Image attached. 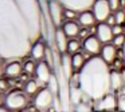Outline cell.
<instances>
[{"label":"cell","mask_w":125,"mask_h":112,"mask_svg":"<svg viewBox=\"0 0 125 112\" xmlns=\"http://www.w3.org/2000/svg\"><path fill=\"white\" fill-rule=\"evenodd\" d=\"M124 85V79L122 73L118 71H112V89L113 91H120Z\"/></svg>","instance_id":"19"},{"label":"cell","mask_w":125,"mask_h":112,"mask_svg":"<svg viewBox=\"0 0 125 112\" xmlns=\"http://www.w3.org/2000/svg\"><path fill=\"white\" fill-rule=\"evenodd\" d=\"M93 108L95 112H110L116 111L118 108V103H117V96L114 93H108L106 96H104L102 99H100L98 101L93 103Z\"/></svg>","instance_id":"5"},{"label":"cell","mask_w":125,"mask_h":112,"mask_svg":"<svg viewBox=\"0 0 125 112\" xmlns=\"http://www.w3.org/2000/svg\"><path fill=\"white\" fill-rule=\"evenodd\" d=\"M110 112H121V111H118V109H116V111H110Z\"/></svg>","instance_id":"37"},{"label":"cell","mask_w":125,"mask_h":112,"mask_svg":"<svg viewBox=\"0 0 125 112\" xmlns=\"http://www.w3.org/2000/svg\"><path fill=\"white\" fill-rule=\"evenodd\" d=\"M23 71L26 73H34L36 71V64L34 60H27L24 64H23Z\"/></svg>","instance_id":"25"},{"label":"cell","mask_w":125,"mask_h":112,"mask_svg":"<svg viewBox=\"0 0 125 112\" xmlns=\"http://www.w3.org/2000/svg\"><path fill=\"white\" fill-rule=\"evenodd\" d=\"M24 92L27 95H36L39 92V84L36 80H28L24 84Z\"/></svg>","instance_id":"21"},{"label":"cell","mask_w":125,"mask_h":112,"mask_svg":"<svg viewBox=\"0 0 125 112\" xmlns=\"http://www.w3.org/2000/svg\"><path fill=\"white\" fill-rule=\"evenodd\" d=\"M0 112H11V111H8V109L4 108V107H0Z\"/></svg>","instance_id":"34"},{"label":"cell","mask_w":125,"mask_h":112,"mask_svg":"<svg viewBox=\"0 0 125 112\" xmlns=\"http://www.w3.org/2000/svg\"><path fill=\"white\" fill-rule=\"evenodd\" d=\"M59 65H61V69H62L63 76L70 81L74 76V73H73L74 67H73V61H71V56H69V53H62L61 55Z\"/></svg>","instance_id":"12"},{"label":"cell","mask_w":125,"mask_h":112,"mask_svg":"<svg viewBox=\"0 0 125 112\" xmlns=\"http://www.w3.org/2000/svg\"><path fill=\"white\" fill-rule=\"evenodd\" d=\"M19 112H30L28 109H23V111H19Z\"/></svg>","instance_id":"36"},{"label":"cell","mask_w":125,"mask_h":112,"mask_svg":"<svg viewBox=\"0 0 125 112\" xmlns=\"http://www.w3.org/2000/svg\"><path fill=\"white\" fill-rule=\"evenodd\" d=\"M23 71V65L20 64L19 60H12L6 65V76L8 77H18Z\"/></svg>","instance_id":"15"},{"label":"cell","mask_w":125,"mask_h":112,"mask_svg":"<svg viewBox=\"0 0 125 112\" xmlns=\"http://www.w3.org/2000/svg\"><path fill=\"white\" fill-rule=\"evenodd\" d=\"M79 87L83 97L95 103L112 92V71L101 56H92L78 71Z\"/></svg>","instance_id":"2"},{"label":"cell","mask_w":125,"mask_h":112,"mask_svg":"<svg viewBox=\"0 0 125 112\" xmlns=\"http://www.w3.org/2000/svg\"><path fill=\"white\" fill-rule=\"evenodd\" d=\"M78 21L82 27H92L94 25L95 20L94 15H93L92 11H83V12H79V16H78Z\"/></svg>","instance_id":"18"},{"label":"cell","mask_w":125,"mask_h":112,"mask_svg":"<svg viewBox=\"0 0 125 112\" xmlns=\"http://www.w3.org/2000/svg\"><path fill=\"white\" fill-rule=\"evenodd\" d=\"M106 24H109L110 27H113V25H116V19H114V15H110L108 17V20L105 21Z\"/></svg>","instance_id":"31"},{"label":"cell","mask_w":125,"mask_h":112,"mask_svg":"<svg viewBox=\"0 0 125 112\" xmlns=\"http://www.w3.org/2000/svg\"><path fill=\"white\" fill-rule=\"evenodd\" d=\"M74 111L75 112H95L94 108H93V104L90 103V101H87V100L81 101V103L74 108Z\"/></svg>","instance_id":"22"},{"label":"cell","mask_w":125,"mask_h":112,"mask_svg":"<svg viewBox=\"0 0 125 112\" xmlns=\"http://www.w3.org/2000/svg\"><path fill=\"white\" fill-rule=\"evenodd\" d=\"M112 44L114 45L116 48H124L125 45V35H117V36L113 37V40H112Z\"/></svg>","instance_id":"24"},{"label":"cell","mask_w":125,"mask_h":112,"mask_svg":"<svg viewBox=\"0 0 125 112\" xmlns=\"http://www.w3.org/2000/svg\"><path fill=\"white\" fill-rule=\"evenodd\" d=\"M62 29L67 37H73L74 39L79 33V24L74 20H66L62 25Z\"/></svg>","instance_id":"16"},{"label":"cell","mask_w":125,"mask_h":112,"mask_svg":"<svg viewBox=\"0 0 125 112\" xmlns=\"http://www.w3.org/2000/svg\"><path fill=\"white\" fill-rule=\"evenodd\" d=\"M28 104V95L24 91L15 89L7 93L4 105L8 111H23Z\"/></svg>","instance_id":"3"},{"label":"cell","mask_w":125,"mask_h":112,"mask_svg":"<svg viewBox=\"0 0 125 112\" xmlns=\"http://www.w3.org/2000/svg\"><path fill=\"white\" fill-rule=\"evenodd\" d=\"M47 1H51V0H47Z\"/></svg>","instance_id":"38"},{"label":"cell","mask_w":125,"mask_h":112,"mask_svg":"<svg viewBox=\"0 0 125 112\" xmlns=\"http://www.w3.org/2000/svg\"><path fill=\"white\" fill-rule=\"evenodd\" d=\"M83 49H85V52L89 53V55L97 56L98 53L101 52V49H102V47H101V41L98 40L97 36L90 35V36H87L86 39L83 40Z\"/></svg>","instance_id":"11"},{"label":"cell","mask_w":125,"mask_h":112,"mask_svg":"<svg viewBox=\"0 0 125 112\" xmlns=\"http://www.w3.org/2000/svg\"><path fill=\"white\" fill-rule=\"evenodd\" d=\"M114 19H116V24L118 25H125V11L124 9H118L117 12H114Z\"/></svg>","instance_id":"26"},{"label":"cell","mask_w":125,"mask_h":112,"mask_svg":"<svg viewBox=\"0 0 125 112\" xmlns=\"http://www.w3.org/2000/svg\"><path fill=\"white\" fill-rule=\"evenodd\" d=\"M54 40H55V45H57L58 52H61V55L67 53L69 37L66 36V33L63 32L62 28H57V31L54 32Z\"/></svg>","instance_id":"13"},{"label":"cell","mask_w":125,"mask_h":112,"mask_svg":"<svg viewBox=\"0 0 125 112\" xmlns=\"http://www.w3.org/2000/svg\"><path fill=\"white\" fill-rule=\"evenodd\" d=\"M75 11H73V9H66L65 8V16L67 17V20H73L74 17H75Z\"/></svg>","instance_id":"30"},{"label":"cell","mask_w":125,"mask_h":112,"mask_svg":"<svg viewBox=\"0 0 125 112\" xmlns=\"http://www.w3.org/2000/svg\"><path fill=\"white\" fill-rule=\"evenodd\" d=\"M35 76H36V80L39 83H42V84H49L52 73H51V69H50V65L47 61H41L39 64H36Z\"/></svg>","instance_id":"9"},{"label":"cell","mask_w":125,"mask_h":112,"mask_svg":"<svg viewBox=\"0 0 125 112\" xmlns=\"http://www.w3.org/2000/svg\"><path fill=\"white\" fill-rule=\"evenodd\" d=\"M46 49L47 48L44 47V44L42 41H36L35 44L32 45V48H31L30 53L31 56H32V60H36V61H41L42 59L46 56Z\"/></svg>","instance_id":"17"},{"label":"cell","mask_w":125,"mask_h":112,"mask_svg":"<svg viewBox=\"0 0 125 112\" xmlns=\"http://www.w3.org/2000/svg\"><path fill=\"white\" fill-rule=\"evenodd\" d=\"M3 59H0V76L6 72V65H4V63H3Z\"/></svg>","instance_id":"32"},{"label":"cell","mask_w":125,"mask_h":112,"mask_svg":"<svg viewBox=\"0 0 125 112\" xmlns=\"http://www.w3.org/2000/svg\"><path fill=\"white\" fill-rule=\"evenodd\" d=\"M8 88H10L8 80H7L6 77H0V91L4 93V92H7V91H8Z\"/></svg>","instance_id":"27"},{"label":"cell","mask_w":125,"mask_h":112,"mask_svg":"<svg viewBox=\"0 0 125 112\" xmlns=\"http://www.w3.org/2000/svg\"><path fill=\"white\" fill-rule=\"evenodd\" d=\"M112 31H113V35H114V36H117V35H122V33H124L122 25H118V24H116V25L112 27Z\"/></svg>","instance_id":"29"},{"label":"cell","mask_w":125,"mask_h":112,"mask_svg":"<svg viewBox=\"0 0 125 112\" xmlns=\"http://www.w3.org/2000/svg\"><path fill=\"white\" fill-rule=\"evenodd\" d=\"M122 49H124V63H125V45H124V48H122Z\"/></svg>","instance_id":"35"},{"label":"cell","mask_w":125,"mask_h":112,"mask_svg":"<svg viewBox=\"0 0 125 112\" xmlns=\"http://www.w3.org/2000/svg\"><path fill=\"white\" fill-rule=\"evenodd\" d=\"M4 100H6V97H4V95H3V92L0 91V107L4 104Z\"/></svg>","instance_id":"33"},{"label":"cell","mask_w":125,"mask_h":112,"mask_svg":"<svg viewBox=\"0 0 125 112\" xmlns=\"http://www.w3.org/2000/svg\"><path fill=\"white\" fill-rule=\"evenodd\" d=\"M109 4H110L112 11H118L120 7H121V0H109Z\"/></svg>","instance_id":"28"},{"label":"cell","mask_w":125,"mask_h":112,"mask_svg":"<svg viewBox=\"0 0 125 112\" xmlns=\"http://www.w3.org/2000/svg\"><path fill=\"white\" fill-rule=\"evenodd\" d=\"M95 36L98 37L101 43L104 44H109V41H112L114 37L113 31H112V27L106 23H100L95 28Z\"/></svg>","instance_id":"10"},{"label":"cell","mask_w":125,"mask_h":112,"mask_svg":"<svg viewBox=\"0 0 125 112\" xmlns=\"http://www.w3.org/2000/svg\"><path fill=\"white\" fill-rule=\"evenodd\" d=\"M92 12L94 15L95 20L100 23H105L108 17L112 15V8L109 4V0H95L92 7Z\"/></svg>","instance_id":"6"},{"label":"cell","mask_w":125,"mask_h":112,"mask_svg":"<svg viewBox=\"0 0 125 112\" xmlns=\"http://www.w3.org/2000/svg\"><path fill=\"white\" fill-rule=\"evenodd\" d=\"M118 48H116L113 44H105L102 45V49H101V57L106 61L108 64H112L117 57V52H118Z\"/></svg>","instance_id":"14"},{"label":"cell","mask_w":125,"mask_h":112,"mask_svg":"<svg viewBox=\"0 0 125 112\" xmlns=\"http://www.w3.org/2000/svg\"><path fill=\"white\" fill-rule=\"evenodd\" d=\"M43 13L39 0H0V59L19 60L41 39Z\"/></svg>","instance_id":"1"},{"label":"cell","mask_w":125,"mask_h":112,"mask_svg":"<svg viewBox=\"0 0 125 112\" xmlns=\"http://www.w3.org/2000/svg\"><path fill=\"white\" fill-rule=\"evenodd\" d=\"M57 99L59 97H57L49 87H43L39 89V92L34 97V105H35V108L38 111H42V112L49 111V109L52 108Z\"/></svg>","instance_id":"4"},{"label":"cell","mask_w":125,"mask_h":112,"mask_svg":"<svg viewBox=\"0 0 125 112\" xmlns=\"http://www.w3.org/2000/svg\"><path fill=\"white\" fill-rule=\"evenodd\" d=\"M71 61H73L74 69H78V71H81V68L85 65V63H86V60H85V56L82 55L81 52L74 53V55L71 56Z\"/></svg>","instance_id":"20"},{"label":"cell","mask_w":125,"mask_h":112,"mask_svg":"<svg viewBox=\"0 0 125 112\" xmlns=\"http://www.w3.org/2000/svg\"><path fill=\"white\" fill-rule=\"evenodd\" d=\"M79 47H81V43L77 39H70L67 44V53H77L79 51Z\"/></svg>","instance_id":"23"},{"label":"cell","mask_w":125,"mask_h":112,"mask_svg":"<svg viewBox=\"0 0 125 112\" xmlns=\"http://www.w3.org/2000/svg\"><path fill=\"white\" fill-rule=\"evenodd\" d=\"M49 13L52 24L58 27L59 24H62L63 16H65V7L58 0H51L49 1Z\"/></svg>","instance_id":"8"},{"label":"cell","mask_w":125,"mask_h":112,"mask_svg":"<svg viewBox=\"0 0 125 112\" xmlns=\"http://www.w3.org/2000/svg\"><path fill=\"white\" fill-rule=\"evenodd\" d=\"M66 9H73L75 12L89 11L95 0H58Z\"/></svg>","instance_id":"7"}]
</instances>
